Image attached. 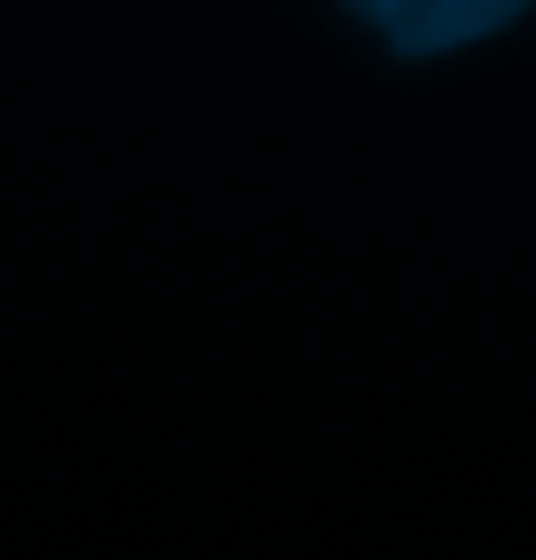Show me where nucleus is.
Here are the masks:
<instances>
[{
	"instance_id": "obj_1",
	"label": "nucleus",
	"mask_w": 536,
	"mask_h": 560,
	"mask_svg": "<svg viewBox=\"0 0 536 560\" xmlns=\"http://www.w3.org/2000/svg\"><path fill=\"white\" fill-rule=\"evenodd\" d=\"M521 0H363V24H378L395 40V56H442L474 48L481 32L513 24Z\"/></svg>"
}]
</instances>
